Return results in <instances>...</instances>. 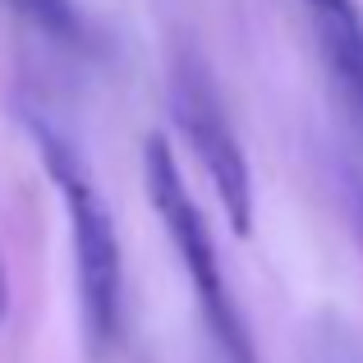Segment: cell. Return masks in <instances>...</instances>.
Returning <instances> with one entry per match:
<instances>
[{"instance_id":"cell-2","label":"cell","mask_w":363,"mask_h":363,"mask_svg":"<svg viewBox=\"0 0 363 363\" xmlns=\"http://www.w3.org/2000/svg\"><path fill=\"white\" fill-rule=\"evenodd\" d=\"M143 179H147V198L161 216V230H166L170 248H175L179 267L189 276V290H194L198 318H203L207 336H212L221 363H257L253 336H248V322L240 313V299L230 294L225 281V267L216 257V240L207 230L203 212H198L194 194H189L184 175L175 166V152L166 138H147L143 147Z\"/></svg>"},{"instance_id":"cell-6","label":"cell","mask_w":363,"mask_h":363,"mask_svg":"<svg viewBox=\"0 0 363 363\" xmlns=\"http://www.w3.org/2000/svg\"><path fill=\"white\" fill-rule=\"evenodd\" d=\"M322 363H359V359H354V350H350L345 340H340V345H331L327 354H322Z\"/></svg>"},{"instance_id":"cell-7","label":"cell","mask_w":363,"mask_h":363,"mask_svg":"<svg viewBox=\"0 0 363 363\" xmlns=\"http://www.w3.org/2000/svg\"><path fill=\"white\" fill-rule=\"evenodd\" d=\"M9 313V276H5V262H0V322Z\"/></svg>"},{"instance_id":"cell-3","label":"cell","mask_w":363,"mask_h":363,"mask_svg":"<svg viewBox=\"0 0 363 363\" xmlns=\"http://www.w3.org/2000/svg\"><path fill=\"white\" fill-rule=\"evenodd\" d=\"M170 116L184 133L189 152L198 157L203 175L212 179L230 230L248 235L253 230V170H248L240 133L221 106L216 79L198 55H175V65H170Z\"/></svg>"},{"instance_id":"cell-4","label":"cell","mask_w":363,"mask_h":363,"mask_svg":"<svg viewBox=\"0 0 363 363\" xmlns=\"http://www.w3.org/2000/svg\"><path fill=\"white\" fill-rule=\"evenodd\" d=\"M340 92L363 116V9L354 0H303Z\"/></svg>"},{"instance_id":"cell-5","label":"cell","mask_w":363,"mask_h":363,"mask_svg":"<svg viewBox=\"0 0 363 363\" xmlns=\"http://www.w3.org/2000/svg\"><path fill=\"white\" fill-rule=\"evenodd\" d=\"M28 23H37L46 37L55 42H69V46H83L88 42V18L74 0H9Z\"/></svg>"},{"instance_id":"cell-1","label":"cell","mask_w":363,"mask_h":363,"mask_svg":"<svg viewBox=\"0 0 363 363\" xmlns=\"http://www.w3.org/2000/svg\"><path fill=\"white\" fill-rule=\"evenodd\" d=\"M23 129L33 133V147L42 157V170L51 189L60 194L69 216V244H74V285H79V318L92 354H106L120 340V308H124V262H120V235L106 198L97 189V175L83 161V152L55 129L42 111H28Z\"/></svg>"}]
</instances>
